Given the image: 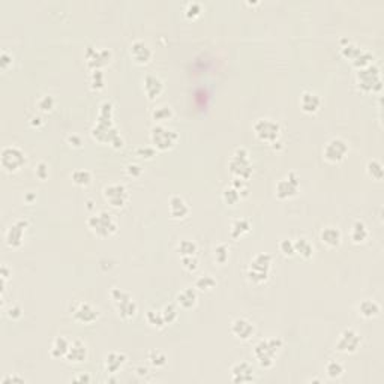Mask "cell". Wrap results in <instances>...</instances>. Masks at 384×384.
Returning a JSON list of instances; mask_svg holds the SVG:
<instances>
[{
	"instance_id": "obj_58",
	"label": "cell",
	"mask_w": 384,
	"mask_h": 384,
	"mask_svg": "<svg viewBox=\"0 0 384 384\" xmlns=\"http://www.w3.org/2000/svg\"><path fill=\"white\" fill-rule=\"evenodd\" d=\"M33 198H35V195H28V197H26V200H28V201H32Z\"/></svg>"
},
{
	"instance_id": "obj_31",
	"label": "cell",
	"mask_w": 384,
	"mask_h": 384,
	"mask_svg": "<svg viewBox=\"0 0 384 384\" xmlns=\"http://www.w3.org/2000/svg\"><path fill=\"white\" fill-rule=\"evenodd\" d=\"M294 249H296V254H299L303 260H309L314 255V246L305 237H300L294 242Z\"/></svg>"
},
{
	"instance_id": "obj_57",
	"label": "cell",
	"mask_w": 384,
	"mask_h": 384,
	"mask_svg": "<svg viewBox=\"0 0 384 384\" xmlns=\"http://www.w3.org/2000/svg\"><path fill=\"white\" fill-rule=\"evenodd\" d=\"M75 381H90V377L89 375H81V377L75 378Z\"/></svg>"
},
{
	"instance_id": "obj_46",
	"label": "cell",
	"mask_w": 384,
	"mask_h": 384,
	"mask_svg": "<svg viewBox=\"0 0 384 384\" xmlns=\"http://www.w3.org/2000/svg\"><path fill=\"white\" fill-rule=\"evenodd\" d=\"M341 51H342V56H344L345 59H348V60L354 62L357 57H359V54L362 53V48H359V47L353 45V44H348V45L342 47V48H341Z\"/></svg>"
},
{
	"instance_id": "obj_17",
	"label": "cell",
	"mask_w": 384,
	"mask_h": 384,
	"mask_svg": "<svg viewBox=\"0 0 384 384\" xmlns=\"http://www.w3.org/2000/svg\"><path fill=\"white\" fill-rule=\"evenodd\" d=\"M230 332L234 338L237 339H242V341H248L254 336L255 333V327L254 324L246 320V318H236L233 323H231V327H230Z\"/></svg>"
},
{
	"instance_id": "obj_11",
	"label": "cell",
	"mask_w": 384,
	"mask_h": 384,
	"mask_svg": "<svg viewBox=\"0 0 384 384\" xmlns=\"http://www.w3.org/2000/svg\"><path fill=\"white\" fill-rule=\"evenodd\" d=\"M102 195H104V200L110 204L111 207H116V209L123 207L126 204L128 198H129L126 186L120 185V183H114V185L105 186Z\"/></svg>"
},
{
	"instance_id": "obj_10",
	"label": "cell",
	"mask_w": 384,
	"mask_h": 384,
	"mask_svg": "<svg viewBox=\"0 0 384 384\" xmlns=\"http://www.w3.org/2000/svg\"><path fill=\"white\" fill-rule=\"evenodd\" d=\"M348 153V144L342 138H332L323 149V156L330 164H339Z\"/></svg>"
},
{
	"instance_id": "obj_15",
	"label": "cell",
	"mask_w": 384,
	"mask_h": 384,
	"mask_svg": "<svg viewBox=\"0 0 384 384\" xmlns=\"http://www.w3.org/2000/svg\"><path fill=\"white\" fill-rule=\"evenodd\" d=\"M110 60L111 51L105 50V48L87 47V50H86V62H87V66L92 71H101L102 66L110 63Z\"/></svg>"
},
{
	"instance_id": "obj_44",
	"label": "cell",
	"mask_w": 384,
	"mask_h": 384,
	"mask_svg": "<svg viewBox=\"0 0 384 384\" xmlns=\"http://www.w3.org/2000/svg\"><path fill=\"white\" fill-rule=\"evenodd\" d=\"M90 87L93 90H102L104 89V74H102V71H92Z\"/></svg>"
},
{
	"instance_id": "obj_49",
	"label": "cell",
	"mask_w": 384,
	"mask_h": 384,
	"mask_svg": "<svg viewBox=\"0 0 384 384\" xmlns=\"http://www.w3.org/2000/svg\"><path fill=\"white\" fill-rule=\"evenodd\" d=\"M35 174H36V177H38L39 180H45V179H48V174H50V171H48V165L45 164V162H39V164L35 167Z\"/></svg>"
},
{
	"instance_id": "obj_53",
	"label": "cell",
	"mask_w": 384,
	"mask_h": 384,
	"mask_svg": "<svg viewBox=\"0 0 384 384\" xmlns=\"http://www.w3.org/2000/svg\"><path fill=\"white\" fill-rule=\"evenodd\" d=\"M137 155L140 158H146V159H152L155 156V150L152 147H141L137 150Z\"/></svg>"
},
{
	"instance_id": "obj_23",
	"label": "cell",
	"mask_w": 384,
	"mask_h": 384,
	"mask_svg": "<svg viewBox=\"0 0 384 384\" xmlns=\"http://www.w3.org/2000/svg\"><path fill=\"white\" fill-rule=\"evenodd\" d=\"M321 107V98L315 92H303L300 96V108L308 114L317 113Z\"/></svg>"
},
{
	"instance_id": "obj_50",
	"label": "cell",
	"mask_w": 384,
	"mask_h": 384,
	"mask_svg": "<svg viewBox=\"0 0 384 384\" xmlns=\"http://www.w3.org/2000/svg\"><path fill=\"white\" fill-rule=\"evenodd\" d=\"M11 65H12V56H9L6 51H2V54H0V69L8 71Z\"/></svg>"
},
{
	"instance_id": "obj_9",
	"label": "cell",
	"mask_w": 384,
	"mask_h": 384,
	"mask_svg": "<svg viewBox=\"0 0 384 384\" xmlns=\"http://www.w3.org/2000/svg\"><path fill=\"white\" fill-rule=\"evenodd\" d=\"M357 84L363 92H374L381 89V77L380 69L377 66L369 65L368 68H363L357 74Z\"/></svg>"
},
{
	"instance_id": "obj_12",
	"label": "cell",
	"mask_w": 384,
	"mask_h": 384,
	"mask_svg": "<svg viewBox=\"0 0 384 384\" xmlns=\"http://www.w3.org/2000/svg\"><path fill=\"white\" fill-rule=\"evenodd\" d=\"M360 335L357 333L356 330L353 329H345L341 336H339V341L336 342L335 345V350L339 351V353H344V354H353L356 353L359 345H360Z\"/></svg>"
},
{
	"instance_id": "obj_8",
	"label": "cell",
	"mask_w": 384,
	"mask_h": 384,
	"mask_svg": "<svg viewBox=\"0 0 384 384\" xmlns=\"http://www.w3.org/2000/svg\"><path fill=\"white\" fill-rule=\"evenodd\" d=\"M177 134L174 131H170L161 125H156L152 128L150 131V141L153 144L155 149L165 152L174 147V144L177 143Z\"/></svg>"
},
{
	"instance_id": "obj_5",
	"label": "cell",
	"mask_w": 384,
	"mask_h": 384,
	"mask_svg": "<svg viewBox=\"0 0 384 384\" xmlns=\"http://www.w3.org/2000/svg\"><path fill=\"white\" fill-rule=\"evenodd\" d=\"M28 162L26 153L15 147V146H6L2 149V155H0V164L3 167L5 171L8 173H15L18 170H21Z\"/></svg>"
},
{
	"instance_id": "obj_24",
	"label": "cell",
	"mask_w": 384,
	"mask_h": 384,
	"mask_svg": "<svg viewBox=\"0 0 384 384\" xmlns=\"http://www.w3.org/2000/svg\"><path fill=\"white\" fill-rule=\"evenodd\" d=\"M320 239H321V242H323L326 246L336 248L339 246V243H341L342 234H341V231H339L336 227H326V228L321 230Z\"/></svg>"
},
{
	"instance_id": "obj_4",
	"label": "cell",
	"mask_w": 384,
	"mask_h": 384,
	"mask_svg": "<svg viewBox=\"0 0 384 384\" xmlns=\"http://www.w3.org/2000/svg\"><path fill=\"white\" fill-rule=\"evenodd\" d=\"M111 299L114 302L116 311L119 314V317L125 321L132 320L137 314V303L132 300L131 294L119 290V288H113L111 290Z\"/></svg>"
},
{
	"instance_id": "obj_33",
	"label": "cell",
	"mask_w": 384,
	"mask_h": 384,
	"mask_svg": "<svg viewBox=\"0 0 384 384\" xmlns=\"http://www.w3.org/2000/svg\"><path fill=\"white\" fill-rule=\"evenodd\" d=\"M71 179H72V182H74L75 185H78V186H87V185H90V182H92V174H90V171H87V170H75V171L71 174Z\"/></svg>"
},
{
	"instance_id": "obj_36",
	"label": "cell",
	"mask_w": 384,
	"mask_h": 384,
	"mask_svg": "<svg viewBox=\"0 0 384 384\" xmlns=\"http://www.w3.org/2000/svg\"><path fill=\"white\" fill-rule=\"evenodd\" d=\"M173 114L174 113L171 110V107H168V105L156 107L155 110L152 111V117H153L155 122H167V120H170L173 117Z\"/></svg>"
},
{
	"instance_id": "obj_14",
	"label": "cell",
	"mask_w": 384,
	"mask_h": 384,
	"mask_svg": "<svg viewBox=\"0 0 384 384\" xmlns=\"http://www.w3.org/2000/svg\"><path fill=\"white\" fill-rule=\"evenodd\" d=\"M28 227L29 222L24 220H20L17 221L15 224H12L8 228L6 234H5V243H6V246L14 248V249L21 246L23 242H24V233H26Z\"/></svg>"
},
{
	"instance_id": "obj_30",
	"label": "cell",
	"mask_w": 384,
	"mask_h": 384,
	"mask_svg": "<svg viewBox=\"0 0 384 384\" xmlns=\"http://www.w3.org/2000/svg\"><path fill=\"white\" fill-rule=\"evenodd\" d=\"M249 231H251V224H249V221L240 218V220H236L231 224L230 234H231L233 239H240L242 236L248 234Z\"/></svg>"
},
{
	"instance_id": "obj_16",
	"label": "cell",
	"mask_w": 384,
	"mask_h": 384,
	"mask_svg": "<svg viewBox=\"0 0 384 384\" xmlns=\"http://www.w3.org/2000/svg\"><path fill=\"white\" fill-rule=\"evenodd\" d=\"M72 315H74V320L78 321V323H81V324H92V323H95V321L99 318L98 309L93 308V306L89 305V303H80V305L74 309Z\"/></svg>"
},
{
	"instance_id": "obj_27",
	"label": "cell",
	"mask_w": 384,
	"mask_h": 384,
	"mask_svg": "<svg viewBox=\"0 0 384 384\" xmlns=\"http://www.w3.org/2000/svg\"><path fill=\"white\" fill-rule=\"evenodd\" d=\"M126 363V356L123 353H110L105 357V369L110 374H116Z\"/></svg>"
},
{
	"instance_id": "obj_3",
	"label": "cell",
	"mask_w": 384,
	"mask_h": 384,
	"mask_svg": "<svg viewBox=\"0 0 384 384\" xmlns=\"http://www.w3.org/2000/svg\"><path fill=\"white\" fill-rule=\"evenodd\" d=\"M87 227L95 236H98L101 239H105L111 234H114L117 230V224L113 218V215H110L108 212H99V213L90 216L87 220Z\"/></svg>"
},
{
	"instance_id": "obj_29",
	"label": "cell",
	"mask_w": 384,
	"mask_h": 384,
	"mask_svg": "<svg viewBox=\"0 0 384 384\" xmlns=\"http://www.w3.org/2000/svg\"><path fill=\"white\" fill-rule=\"evenodd\" d=\"M359 314L363 317V318H375L378 314H380V305L374 300H363L359 305Z\"/></svg>"
},
{
	"instance_id": "obj_34",
	"label": "cell",
	"mask_w": 384,
	"mask_h": 384,
	"mask_svg": "<svg viewBox=\"0 0 384 384\" xmlns=\"http://www.w3.org/2000/svg\"><path fill=\"white\" fill-rule=\"evenodd\" d=\"M146 320H147V323H149L150 326L158 327V329H161V327H164L165 326L164 317H162V312H161V311L149 309L147 314H146Z\"/></svg>"
},
{
	"instance_id": "obj_39",
	"label": "cell",
	"mask_w": 384,
	"mask_h": 384,
	"mask_svg": "<svg viewBox=\"0 0 384 384\" xmlns=\"http://www.w3.org/2000/svg\"><path fill=\"white\" fill-rule=\"evenodd\" d=\"M162 317H164L165 324H171L177 320L179 317V312H177V308L174 305H165L162 308Z\"/></svg>"
},
{
	"instance_id": "obj_1",
	"label": "cell",
	"mask_w": 384,
	"mask_h": 384,
	"mask_svg": "<svg viewBox=\"0 0 384 384\" xmlns=\"http://www.w3.org/2000/svg\"><path fill=\"white\" fill-rule=\"evenodd\" d=\"M281 348H282V341L279 338L261 339L254 348V356L258 360L261 368L267 369L273 365L275 357Z\"/></svg>"
},
{
	"instance_id": "obj_6",
	"label": "cell",
	"mask_w": 384,
	"mask_h": 384,
	"mask_svg": "<svg viewBox=\"0 0 384 384\" xmlns=\"http://www.w3.org/2000/svg\"><path fill=\"white\" fill-rule=\"evenodd\" d=\"M249 153L246 149L240 147L234 152L231 161H230V171L236 179L248 180L252 174V167L249 164Z\"/></svg>"
},
{
	"instance_id": "obj_7",
	"label": "cell",
	"mask_w": 384,
	"mask_h": 384,
	"mask_svg": "<svg viewBox=\"0 0 384 384\" xmlns=\"http://www.w3.org/2000/svg\"><path fill=\"white\" fill-rule=\"evenodd\" d=\"M254 132L258 137V140L273 144L278 141L281 134V126L272 119H258L254 123Z\"/></svg>"
},
{
	"instance_id": "obj_25",
	"label": "cell",
	"mask_w": 384,
	"mask_h": 384,
	"mask_svg": "<svg viewBox=\"0 0 384 384\" xmlns=\"http://www.w3.org/2000/svg\"><path fill=\"white\" fill-rule=\"evenodd\" d=\"M176 300H177V305L183 309H191L197 305V300H198V296H197V291L194 288H185L182 290L177 296H176Z\"/></svg>"
},
{
	"instance_id": "obj_38",
	"label": "cell",
	"mask_w": 384,
	"mask_h": 384,
	"mask_svg": "<svg viewBox=\"0 0 384 384\" xmlns=\"http://www.w3.org/2000/svg\"><path fill=\"white\" fill-rule=\"evenodd\" d=\"M344 365L341 362H336V360H332L326 365V372L329 375L330 378H339L342 374H344Z\"/></svg>"
},
{
	"instance_id": "obj_54",
	"label": "cell",
	"mask_w": 384,
	"mask_h": 384,
	"mask_svg": "<svg viewBox=\"0 0 384 384\" xmlns=\"http://www.w3.org/2000/svg\"><path fill=\"white\" fill-rule=\"evenodd\" d=\"M8 383H18V384H23L26 383L24 381V378H20V377H12V375H8V377H5L3 380H2V384H8Z\"/></svg>"
},
{
	"instance_id": "obj_21",
	"label": "cell",
	"mask_w": 384,
	"mask_h": 384,
	"mask_svg": "<svg viewBox=\"0 0 384 384\" xmlns=\"http://www.w3.org/2000/svg\"><path fill=\"white\" fill-rule=\"evenodd\" d=\"M231 374L234 383H249L254 380V368L246 362L236 363L231 368Z\"/></svg>"
},
{
	"instance_id": "obj_18",
	"label": "cell",
	"mask_w": 384,
	"mask_h": 384,
	"mask_svg": "<svg viewBox=\"0 0 384 384\" xmlns=\"http://www.w3.org/2000/svg\"><path fill=\"white\" fill-rule=\"evenodd\" d=\"M129 53L131 57L134 59V62L138 65H147L152 59V48L144 42V41H134L129 47Z\"/></svg>"
},
{
	"instance_id": "obj_20",
	"label": "cell",
	"mask_w": 384,
	"mask_h": 384,
	"mask_svg": "<svg viewBox=\"0 0 384 384\" xmlns=\"http://www.w3.org/2000/svg\"><path fill=\"white\" fill-rule=\"evenodd\" d=\"M168 212L173 220H183L189 215V206L180 195H173L168 201Z\"/></svg>"
},
{
	"instance_id": "obj_32",
	"label": "cell",
	"mask_w": 384,
	"mask_h": 384,
	"mask_svg": "<svg viewBox=\"0 0 384 384\" xmlns=\"http://www.w3.org/2000/svg\"><path fill=\"white\" fill-rule=\"evenodd\" d=\"M216 287V281L212 275H204L200 276L195 281V288H198L200 291H212Z\"/></svg>"
},
{
	"instance_id": "obj_56",
	"label": "cell",
	"mask_w": 384,
	"mask_h": 384,
	"mask_svg": "<svg viewBox=\"0 0 384 384\" xmlns=\"http://www.w3.org/2000/svg\"><path fill=\"white\" fill-rule=\"evenodd\" d=\"M30 125H32V126H41V125H44V120H42L41 116H35V117H32V120H30Z\"/></svg>"
},
{
	"instance_id": "obj_51",
	"label": "cell",
	"mask_w": 384,
	"mask_h": 384,
	"mask_svg": "<svg viewBox=\"0 0 384 384\" xmlns=\"http://www.w3.org/2000/svg\"><path fill=\"white\" fill-rule=\"evenodd\" d=\"M6 315H8V318L9 320H18V318H21V315H23V311H21V308L20 306H11L9 309H8V312H6Z\"/></svg>"
},
{
	"instance_id": "obj_28",
	"label": "cell",
	"mask_w": 384,
	"mask_h": 384,
	"mask_svg": "<svg viewBox=\"0 0 384 384\" xmlns=\"http://www.w3.org/2000/svg\"><path fill=\"white\" fill-rule=\"evenodd\" d=\"M368 237H369L368 227L362 221H356L353 224V228H351V240L356 245H360V243H365L368 240Z\"/></svg>"
},
{
	"instance_id": "obj_40",
	"label": "cell",
	"mask_w": 384,
	"mask_h": 384,
	"mask_svg": "<svg viewBox=\"0 0 384 384\" xmlns=\"http://www.w3.org/2000/svg\"><path fill=\"white\" fill-rule=\"evenodd\" d=\"M36 105H38V108L42 111V113H50V111H53V108H54L56 101L51 95H44L42 98H39V101L36 102Z\"/></svg>"
},
{
	"instance_id": "obj_35",
	"label": "cell",
	"mask_w": 384,
	"mask_h": 384,
	"mask_svg": "<svg viewBox=\"0 0 384 384\" xmlns=\"http://www.w3.org/2000/svg\"><path fill=\"white\" fill-rule=\"evenodd\" d=\"M240 198H242V195L239 194V191H237L236 188H233V186L225 188L224 192H222V200H224V203L228 204V206H236V204L240 201Z\"/></svg>"
},
{
	"instance_id": "obj_2",
	"label": "cell",
	"mask_w": 384,
	"mask_h": 384,
	"mask_svg": "<svg viewBox=\"0 0 384 384\" xmlns=\"http://www.w3.org/2000/svg\"><path fill=\"white\" fill-rule=\"evenodd\" d=\"M272 269V255L269 254H257L249 264L248 269V279L254 284H263L269 279Z\"/></svg>"
},
{
	"instance_id": "obj_48",
	"label": "cell",
	"mask_w": 384,
	"mask_h": 384,
	"mask_svg": "<svg viewBox=\"0 0 384 384\" xmlns=\"http://www.w3.org/2000/svg\"><path fill=\"white\" fill-rule=\"evenodd\" d=\"M201 11H203V9H201V5L197 3V2H192V3H189V5L186 6L185 14H186L188 18H197V17L201 15Z\"/></svg>"
},
{
	"instance_id": "obj_52",
	"label": "cell",
	"mask_w": 384,
	"mask_h": 384,
	"mask_svg": "<svg viewBox=\"0 0 384 384\" xmlns=\"http://www.w3.org/2000/svg\"><path fill=\"white\" fill-rule=\"evenodd\" d=\"M141 173H143V170H141V167L137 164H129L126 167V174L129 176V177H140L141 176Z\"/></svg>"
},
{
	"instance_id": "obj_41",
	"label": "cell",
	"mask_w": 384,
	"mask_h": 384,
	"mask_svg": "<svg viewBox=\"0 0 384 384\" xmlns=\"http://www.w3.org/2000/svg\"><path fill=\"white\" fill-rule=\"evenodd\" d=\"M230 258V248L224 243H221L215 248V261L218 264H225Z\"/></svg>"
},
{
	"instance_id": "obj_45",
	"label": "cell",
	"mask_w": 384,
	"mask_h": 384,
	"mask_svg": "<svg viewBox=\"0 0 384 384\" xmlns=\"http://www.w3.org/2000/svg\"><path fill=\"white\" fill-rule=\"evenodd\" d=\"M279 251L284 257H294L296 255V249H294V242H291L290 239H284L279 242Z\"/></svg>"
},
{
	"instance_id": "obj_47",
	"label": "cell",
	"mask_w": 384,
	"mask_h": 384,
	"mask_svg": "<svg viewBox=\"0 0 384 384\" xmlns=\"http://www.w3.org/2000/svg\"><path fill=\"white\" fill-rule=\"evenodd\" d=\"M182 266L185 267V270L188 272H195L198 269V260L195 255H191V257H182Z\"/></svg>"
},
{
	"instance_id": "obj_22",
	"label": "cell",
	"mask_w": 384,
	"mask_h": 384,
	"mask_svg": "<svg viewBox=\"0 0 384 384\" xmlns=\"http://www.w3.org/2000/svg\"><path fill=\"white\" fill-rule=\"evenodd\" d=\"M65 359L68 362H71V363H83V362H86V359H87V347H86V344L83 341H80V339L72 341L71 347H69V351H68V354H66Z\"/></svg>"
},
{
	"instance_id": "obj_43",
	"label": "cell",
	"mask_w": 384,
	"mask_h": 384,
	"mask_svg": "<svg viewBox=\"0 0 384 384\" xmlns=\"http://www.w3.org/2000/svg\"><path fill=\"white\" fill-rule=\"evenodd\" d=\"M147 360H149L153 366H156V368H161V366H164L165 363H167V357H165V354L164 353H161V351H158V350L150 351V353L147 354Z\"/></svg>"
},
{
	"instance_id": "obj_13",
	"label": "cell",
	"mask_w": 384,
	"mask_h": 384,
	"mask_svg": "<svg viewBox=\"0 0 384 384\" xmlns=\"http://www.w3.org/2000/svg\"><path fill=\"white\" fill-rule=\"evenodd\" d=\"M299 186H300L299 177L296 176V173H290L287 177H284L282 180L278 182V185L275 188V194L279 200H287V198L297 195Z\"/></svg>"
},
{
	"instance_id": "obj_26",
	"label": "cell",
	"mask_w": 384,
	"mask_h": 384,
	"mask_svg": "<svg viewBox=\"0 0 384 384\" xmlns=\"http://www.w3.org/2000/svg\"><path fill=\"white\" fill-rule=\"evenodd\" d=\"M69 347H71V342L65 338V336H57L51 345V356L56 357V359H65L68 351H69Z\"/></svg>"
},
{
	"instance_id": "obj_19",
	"label": "cell",
	"mask_w": 384,
	"mask_h": 384,
	"mask_svg": "<svg viewBox=\"0 0 384 384\" xmlns=\"http://www.w3.org/2000/svg\"><path fill=\"white\" fill-rule=\"evenodd\" d=\"M143 90L147 96V99L155 101L158 99L162 92H164V83L161 78H158L156 75H146L143 80Z\"/></svg>"
},
{
	"instance_id": "obj_37",
	"label": "cell",
	"mask_w": 384,
	"mask_h": 384,
	"mask_svg": "<svg viewBox=\"0 0 384 384\" xmlns=\"http://www.w3.org/2000/svg\"><path fill=\"white\" fill-rule=\"evenodd\" d=\"M197 249H198L197 243L192 242V240H188V239H183V240L179 243V246H177V251L180 252L182 257H191V255H195Z\"/></svg>"
},
{
	"instance_id": "obj_55",
	"label": "cell",
	"mask_w": 384,
	"mask_h": 384,
	"mask_svg": "<svg viewBox=\"0 0 384 384\" xmlns=\"http://www.w3.org/2000/svg\"><path fill=\"white\" fill-rule=\"evenodd\" d=\"M68 141H69L71 146H74V147H81L83 144L81 138L78 137V135H71V137H68Z\"/></svg>"
},
{
	"instance_id": "obj_42",
	"label": "cell",
	"mask_w": 384,
	"mask_h": 384,
	"mask_svg": "<svg viewBox=\"0 0 384 384\" xmlns=\"http://www.w3.org/2000/svg\"><path fill=\"white\" fill-rule=\"evenodd\" d=\"M366 170H368V174L372 179H375V180H381L383 179V165L380 164L378 161H371L368 164V167H366Z\"/></svg>"
}]
</instances>
